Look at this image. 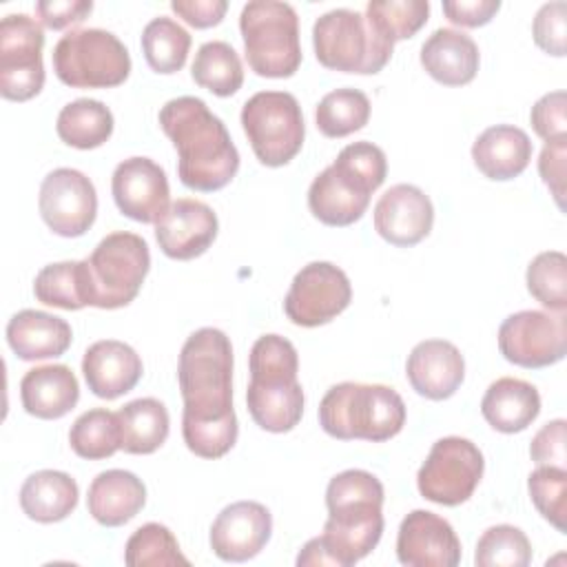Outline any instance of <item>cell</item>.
Listing matches in <instances>:
<instances>
[{
	"label": "cell",
	"mask_w": 567,
	"mask_h": 567,
	"mask_svg": "<svg viewBox=\"0 0 567 567\" xmlns=\"http://www.w3.org/2000/svg\"><path fill=\"white\" fill-rule=\"evenodd\" d=\"M177 381L184 399L182 436L202 458H219L237 443L233 410V346L219 328H199L182 346Z\"/></svg>",
	"instance_id": "6da1fadb"
},
{
	"label": "cell",
	"mask_w": 567,
	"mask_h": 567,
	"mask_svg": "<svg viewBox=\"0 0 567 567\" xmlns=\"http://www.w3.org/2000/svg\"><path fill=\"white\" fill-rule=\"evenodd\" d=\"M328 520L323 534L310 538L297 565L350 567L365 558L383 534V485L365 470H346L326 487Z\"/></svg>",
	"instance_id": "7a4b0ae2"
},
{
	"label": "cell",
	"mask_w": 567,
	"mask_h": 567,
	"mask_svg": "<svg viewBox=\"0 0 567 567\" xmlns=\"http://www.w3.org/2000/svg\"><path fill=\"white\" fill-rule=\"evenodd\" d=\"M157 120L177 151V175L186 188L213 193L230 184L239 171V153L226 124L204 100L173 97L159 109Z\"/></svg>",
	"instance_id": "3957f363"
},
{
	"label": "cell",
	"mask_w": 567,
	"mask_h": 567,
	"mask_svg": "<svg viewBox=\"0 0 567 567\" xmlns=\"http://www.w3.org/2000/svg\"><path fill=\"white\" fill-rule=\"evenodd\" d=\"M388 159L372 142L343 146L308 188V208L326 226H350L363 217L370 195L385 182Z\"/></svg>",
	"instance_id": "277c9868"
},
{
	"label": "cell",
	"mask_w": 567,
	"mask_h": 567,
	"mask_svg": "<svg viewBox=\"0 0 567 567\" xmlns=\"http://www.w3.org/2000/svg\"><path fill=\"white\" fill-rule=\"evenodd\" d=\"M246 405L252 421L272 434L290 432L303 416V388L297 381V348L279 334L259 337L248 357Z\"/></svg>",
	"instance_id": "5b68a950"
},
{
	"label": "cell",
	"mask_w": 567,
	"mask_h": 567,
	"mask_svg": "<svg viewBox=\"0 0 567 567\" xmlns=\"http://www.w3.org/2000/svg\"><path fill=\"white\" fill-rule=\"evenodd\" d=\"M319 425L339 441L383 443L403 430L405 403L390 385L343 381L323 394Z\"/></svg>",
	"instance_id": "8992f818"
},
{
	"label": "cell",
	"mask_w": 567,
	"mask_h": 567,
	"mask_svg": "<svg viewBox=\"0 0 567 567\" xmlns=\"http://www.w3.org/2000/svg\"><path fill=\"white\" fill-rule=\"evenodd\" d=\"M248 66L261 78H290L301 64L299 18L292 4L250 0L239 13Z\"/></svg>",
	"instance_id": "52a82bcc"
},
{
	"label": "cell",
	"mask_w": 567,
	"mask_h": 567,
	"mask_svg": "<svg viewBox=\"0 0 567 567\" xmlns=\"http://www.w3.org/2000/svg\"><path fill=\"white\" fill-rule=\"evenodd\" d=\"M82 261L89 306L102 310L128 306L151 270L148 244L128 230L106 235Z\"/></svg>",
	"instance_id": "ba28073f"
},
{
	"label": "cell",
	"mask_w": 567,
	"mask_h": 567,
	"mask_svg": "<svg viewBox=\"0 0 567 567\" xmlns=\"http://www.w3.org/2000/svg\"><path fill=\"white\" fill-rule=\"evenodd\" d=\"M312 47L326 69L359 75L379 73L394 49L363 13L352 9H332L319 16L312 27Z\"/></svg>",
	"instance_id": "9c48e42d"
},
{
	"label": "cell",
	"mask_w": 567,
	"mask_h": 567,
	"mask_svg": "<svg viewBox=\"0 0 567 567\" xmlns=\"http://www.w3.org/2000/svg\"><path fill=\"white\" fill-rule=\"evenodd\" d=\"M58 80L71 89L120 86L131 73V55L124 42L104 29H73L64 33L51 53Z\"/></svg>",
	"instance_id": "30bf717a"
},
{
	"label": "cell",
	"mask_w": 567,
	"mask_h": 567,
	"mask_svg": "<svg viewBox=\"0 0 567 567\" xmlns=\"http://www.w3.org/2000/svg\"><path fill=\"white\" fill-rule=\"evenodd\" d=\"M241 128L255 157L270 168L288 164L303 146L306 124L288 91H259L241 106Z\"/></svg>",
	"instance_id": "8fae6325"
},
{
	"label": "cell",
	"mask_w": 567,
	"mask_h": 567,
	"mask_svg": "<svg viewBox=\"0 0 567 567\" xmlns=\"http://www.w3.org/2000/svg\"><path fill=\"white\" fill-rule=\"evenodd\" d=\"M485 472L483 452L463 436H443L432 447L416 474V487L423 498L456 507L478 487Z\"/></svg>",
	"instance_id": "7c38bea8"
},
{
	"label": "cell",
	"mask_w": 567,
	"mask_h": 567,
	"mask_svg": "<svg viewBox=\"0 0 567 567\" xmlns=\"http://www.w3.org/2000/svg\"><path fill=\"white\" fill-rule=\"evenodd\" d=\"M44 31L27 13L0 20V93L4 100L27 102L44 86Z\"/></svg>",
	"instance_id": "4fadbf2b"
},
{
	"label": "cell",
	"mask_w": 567,
	"mask_h": 567,
	"mask_svg": "<svg viewBox=\"0 0 567 567\" xmlns=\"http://www.w3.org/2000/svg\"><path fill=\"white\" fill-rule=\"evenodd\" d=\"M501 354L520 368H547L567 354L565 312L520 310L503 319L498 328Z\"/></svg>",
	"instance_id": "5bb4252c"
},
{
	"label": "cell",
	"mask_w": 567,
	"mask_h": 567,
	"mask_svg": "<svg viewBox=\"0 0 567 567\" xmlns=\"http://www.w3.org/2000/svg\"><path fill=\"white\" fill-rule=\"evenodd\" d=\"M352 301L348 275L330 261H310L292 279L286 299V317L301 328H317L341 315Z\"/></svg>",
	"instance_id": "9a60e30c"
},
{
	"label": "cell",
	"mask_w": 567,
	"mask_h": 567,
	"mask_svg": "<svg viewBox=\"0 0 567 567\" xmlns=\"http://www.w3.org/2000/svg\"><path fill=\"white\" fill-rule=\"evenodd\" d=\"M38 208L55 235L82 237L95 221L97 193L82 171L55 168L40 184Z\"/></svg>",
	"instance_id": "2e32d148"
},
{
	"label": "cell",
	"mask_w": 567,
	"mask_h": 567,
	"mask_svg": "<svg viewBox=\"0 0 567 567\" xmlns=\"http://www.w3.org/2000/svg\"><path fill=\"white\" fill-rule=\"evenodd\" d=\"M115 206L128 219L155 224L168 210V177L151 157H128L120 162L111 177Z\"/></svg>",
	"instance_id": "e0dca14e"
},
{
	"label": "cell",
	"mask_w": 567,
	"mask_h": 567,
	"mask_svg": "<svg viewBox=\"0 0 567 567\" xmlns=\"http://www.w3.org/2000/svg\"><path fill=\"white\" fill-rule=\"evenodd\" d=\"M396 558L408 567H456L461 540L443 516L414 509L399 525Z\"/></svg>",
	"instance_id": "ac0fdd59"
},
{
	"label": "cell",
	"mask_w": 567,
	"mask_h": 567,
	"mask_svg": "<svg viewBox=\"0 0 567 567\" xmlns=\"http://www.w3.org/2000/svg\"><path fill=\"white\" fill-rule=\"evenodd\" d=\"M272 534V516L257 501L226 505L210 525V549L226 563L255 558Z\"/></svg>",
	"instance_id": "d6986e66"
},
{
	"label": "cell",
	"mask_w": 567,
	"mask_h": 567,
	"mask_svg": "<svg viewBox=\"0 0 567 567\" xmlns=\"http://www.w3.org/2000/svg\"><path fill=\"white\" fill-rule=\"evenodd\" d=\"M219 230L217 215L199 199H175L168 210L155 221V239L159 250L177 261H188L204 255Z\"/></svg>",
	"instance_id": "ffe728a7"
},
{
	"label": "cell",
	"mask_w": 567,
	"mask_h": 567,
	"mask_svg": "<svg viewBox=\"0 0 567 567\" xmlns=\"http://www.w3.org/2000/svg\"><path fill=\"white\" fill-rule=\"evenodd\" d=\"M372 217L374 230L388 244L410 248L430 235L434 206L419 186L394 184L379 197Z\"/></svg>",
	"instance_id": "44dd1931"
},
{
	"label": "cell",
	"mask_w": 567,
	"mask_h": 567,
	"mask_svg": "<svg viewBox=\"0 0 567 567\" xmlns=\"http://www.w3.org/2000/svg\"><path fill=\"white\" fill-rule=\"evenodd\" d=\"M405 377L412 390L430 401L450 399L465 379L461 350L445 339H425L416 343L405 363Z\"/></svg>",
	"instance_id": "7402d4cb"
},
{
	"label": "cell",
	"mask_w": 567,
	"mask_h": 567,
	"mask_svg": "<svg viewBox=\"0 0 567 567\" xmlns=\"http://www.w3.org/2000/svg\"><path fill=\"white\" fill-rule=\"evenodd\" d=\"M142 372L140 354L117 339L95 341L82 357V374L89 390L106 401L131 392L142 379Z\"/></svg>",
	"instance_id": "603a6c76"
},
{
	"label": "cell",
	"mask_w": 567,
	"mask_h": 567,
	"mask_svg": "<svg viewBox=\"0 0 567 567\" xmlns=\"http://www.w3.org/2000/svg\"><path fill=\"white\" fill-rule=\"evenodd\" d=\"M78 399V379L73 370L64 363L31 368L20 381L22 408L35 419H62L75 408Z\"/></svg>",
	"instance_id": "cb8c5ba5"
},
{
	"label": "cell",
	"mask_w": 567,
	"mask_h": 567,
	"mask_svg": "<svg viewBox=\"0 0 567 567\" xmlns=\"http://www.w3.org/2000/svg\"><path fill=\"white\" fill-rule=\"evenodd\" d=\"M421 66L445 86H463L474 80L481 53L476 42L456 29H436L421 47Z\"/></svg>",
	"instance_id": "d4e9b609"
},
{
	"label": "cell",
	"mask_w": 567,
	"mask_h": 567,
	"mask_svg": "<svg viewBox=\"0 0 567 567\" xmlns=\"http://www.w3.org/2000/svg\"><path fill=\"white\" fill-rule=\"evenodd\" d=\"M529 135L512 124H496L485 128L472 144L474 166L494 182L518 177L532 159Z\"/></svg>",
	"instance_id": "484cf974"
},
{
	"label": "cell",
	"mask_w": 567,
	"mask_h": 567,
	"mask_svg": "<svg viewBox=\"0 0 567 567\" xmlns=\"http://www.w3.org/2000/svg\"><path fill=\"white\" fill-rule=\"evenodd\" d=\"M71 326L42 310H20L7 323V343L22 361L55 359L71 346Z\"/></svg>",
	"instance_id": "4316f807"
},
{
	"label": "cell",
	"mask_w": 567,
	"mask_h": 567,
	"mask_svg": "<svg viewBox=\"0 0 567 567\" xmlns=\"http://www.w3.org/2000/svg\"><path fill=\"white\" fill-rule=\"evenodd\" d=\"M146 505V487L128 470L100 472L86 494L89 514L104 527H120L135 518Z\"/></svg>",
	"instance_id": "83f0119b"
},
{
	"label": "cell",
	"mask_w": 567,
	"mask_h": 567,
	"mask_svg": "<svg viewBox=\"0 0 567 567\" xmlns=\"http://www.w3.org/2000/svg\"><path fill=\"white\" fill-rule=\"evenodd\" d=\"M481 412L496 432L516 434L536 421L540 412V394L523 379L501 377L485 390Z\"/></svg>",
	"instance_id": "f1b7e54d"
},
{
	"label": "cell",
	"mask_w": 567,
	"mask_h": 567,
	"mask_svg": "<svg viewBox=\"0 0 567 567\" xmlns=\"http://www.w3.org/2000/svg\"><path fill=\"white\" fill-rule=\"evenodd\" d=\"M78 483L66 472L40 470L24 478L20 507L35 523H58L78 507Z\"/></svg>",
	"instance_id": "f546056e"
},
{
	"label": "cell",
	"mask_w": 567,
	"mask_h": 567,
	"mask_svg": "<svg viewBox=\"0 0 567 567\" xmlns=\"http://www.w3.org/2000/svg\"><path fill=\"white\" fill-rule=\"evenodd\" d=\"M120 450L126 454H153L168 439V410L153 396L135 399L115 412Z\"/></svg>",
	"instance_id": "4dcf8cb0"
},
{
	"label": "cell",
	"mask_w": 567,
	"mask_h": 567,
	"mask_svg": "<svg viewBox=\"0 0 567 567\" xmlns=\"http://www.w3.org/2000/svg\"><path fill=\"white\" fill-rule=\"evenodd\" d=\"M55 131L58 137L73 148H97L113 135V113L100 100L80 97L62 106Z\"/></svg>",
	"instance_id": "1f68e13d"
},
{
	"label": "cell",
	"mask_w": 567,
	"mask_h": 567,
	"mask_svg": "<svg viewBox=\"0 0 567 567\" xmlns=\"http://www.w3.org/2000/svg\"><path fill=\"white\" fill-rule=\"evenodd\" d=\"M190 75L202 89H208L217 97H230L244 84L241 60L237 51L224 40L204 42L197 49Z\"/></svg>",
	"instance_id": "d6a6232c"
},
{
	"label": "cell",
	"mask_w": 567,
	"mask_h": 567,
	"mask_svg": "<svg viewBox=\"0 0 567 567\" xmlns=\"http://www.w3.org/2000/svg\"><path fill=\"white\" fill-rule=\"evenodd\" d=\"M190 33L173 18H153L142 31V53L155 73H177L188 58Z\"/></svg>",
	"instance_id": "836d02e7"
},
{
	"label": "cell",
	"mask_w": 567,
	"mask_h": 567,
	"mask_svg": "<svg viewBox=\"0 0 567 567\" xmlns=\"http://www.w3.org/2000/svg\"><path fill=\"white\" fill-rule=\"evenodd\" d=\"M33 295L44 306L80 310L89 306L84 261H58L40 268L33 279Z\"/></svg>",
	"instance_id": "e575fe53"
},
{
	"label": "cell",
	"mask_w": 567,
	"mask_h": 567,
	"mask_svg": "<svg viewBox=\"0 0 567 567\" xmlns=\"http://www.w3.org/2000/svg\"><path fill=\"white\" fill-rule=\"evenodd\" d=\"M370 120V100L363 91L343 86L326 93L315 111L317 128L326 137H346Z\"/></svg>",
	"instance_id": "d590c367"
},
{
	"label": "cell",
	"mask_w": 567,
	"mask_h": 567,
	"mask_svg": "<svg viewBox=\"0 0 567 567\" xmlns=\"http://www.w3.org/2000/svg\"><path fill=\"white\" fill-rule=\"evenodd\" d=\"M71 450L86 461L109 458L120 450V425L115 412L93 408L80 414L69 430Z\"/></svg>",
	"instance_id": "8d00e7d4"
},
{
	"label": "cell",
	"mask_w": 567,
	"mask_h": 567,
	"mask_svg": "<svg viewBox=\"0 0 567 567\" xmlns=\"http://www.w3.org/2000/svg\"><path fill=\"white\" fill-rule=\"evenodd\" d=\"M124 563L128 567L190 565L173 532L162 523H146L131 534L124 547Z\"/></svg>",
	"instance_id": "74e56055"
},
{
	"label": "cell",
	"mask_w": 567,
	"mask_h": 567,
	"mask_svg": "<svg viewBox=\"0 0 567 567\" xmlns=\"http://www.w3.org/2000/svg\"><path fill=\"white\" fill-rule=\"evenodd\" d=\"M368 22L392 44L412 38L430 16L427 0H370L365 7Z\"/></svg>",
	"instance_id": "f35d334b"
},
{
	"label": "cell",
	"mask_w": 567,
	"mask_h": 567,
	"mask_svg": "<svg viewBox=\"0 0 567 567\" xmlns=\"http://www.w3.org/2000/svg\"><path fill=\"white\" fill-rule=\"evenodd\" d=\"M529 295L551 312L567 310V257L560 250L538 252L527 266Z\"/></svg>",
	"instance_id": "ab89813d"
},
{
	"label": "cell",
	"mask_w": 567,
	"mask_h": 567,
	"mask_svg": "<svg viewBox=\"0 0 567 567\" xmlns=\"http://www.w3.org/2000/svg\"><path fill=\"white\" fill-rule=\"evenodd\" d=\"M474 563L478 567H527L532 563L529 538L514 525H492L476 543Z\"/></svg>",
	"instance_id": "60d3db41"
},
{
	"label": "cell",
	"mask_w": 567,
	"mask_h": 567,
	"mask_svg": "<svg viewBox=\"0 0 567 567\" xmlns=\"http://www.w3.org/2000/svg\"><path fill=\"white\" fill-rule=\"evenodd\" d=\"M527 489L538 514L558 532H567V470L556 465H538L529 478Z\"/></svg>",
	"instance_id": "b9f144b4"
},
{
	"label": "cell",
	"mask_w": 567,
	"mask_h": 567,
	"mask_svg": "<svg viewBox=\"0 0 567 567\" xmlns=\"http://www.w3.org/2000/svg\"><path fill=\"white\" fill-rule=\"evenodd\" d=\"M532 35L538 49L549 55H565V35H567V4L563 0L547 2L536 11Z\"/></svg>",
	"instance_id": "7bdbcfd3"
},
{
	"label": "cell",
	"mask_w": 567,
	"mask_h": 567,
	"mask_svg": "<svg viewBox=\"0 0 567 567\" xmlns=\"http://www.w3.org/2000/svg\"><path fill=\"white\" fill-rule=\"evenodd\" d=\"M567 95L565 91H551L545 93L529 113V122L532 128L536 131V135L545 142H554V140H563L567 137Z\"/></svg>",
	"instance_id": "ee69618b"
},
{
	"label": "cell",
	"mask_w": 567,
	"mask_h": 567,
	"mask_svg": "<svg viewBox=\"0 0 567 567\" xmlns=\"http://www.w3.org/2000/svg\"><path fill=\"white\" fill-rule=\"evenodd\" d=\"M565 439H567V423L565 419H554L545 423L532 439L529 456L536 465H556L567 470V454H565Z\"/></svg>",
	"instance_id": "f6af8a7d"
},
{
	"label": "cell",
	"mask_w": 567,
	"mask_h": 567,
	"mask_svg": "<svg viewBox=\"0 0 567 567\" xmlns=\"http://www.w3.org/2000/svg\"><path fill=\"white\" fill-rule=\"evenodd\" d=\"M93 11L91 0H40L35 2V13L40 22L53 31L80 24Z\"/></svg>",
	"instance_id": "bcb514c9"
},
{
	"label": "cell",
	"mask_w": 567,
	"mask_h": 567,
	"mask_svg": "<svg viewBox=\"0 0 567 567\" xmlns=\"http://www.w3.org/2000/svg\"><path fill=\"white\" fill-rule=\"evenodd\" d=\"M565 159H567V137L545 142L538 157V173L560 208H563V195H565Z\"/></svg>",
	"instance_id": "7dc6e473"
},
{
	"label": "cell",
	"mask_w": 567,
	"mask_h": 567,
	"mask_svg": "<svg viewBox=\"0 0 567 567\" xmlns=\"http://www.w3.org/2000/svg\"><path fill=\"white\" fill-rule=\"evenodd\" d=\"M501 9V0H445L443 13L452 24L458 27H483Z\"/></svg>",
	"instance_id": "c3c4849f"
},
{
	"label": "cell",
	"mask_w": 567,
	"mask_h": 567,
	"mask_svg": "<svg viewBox=\"0 0 567 567\" xmlns=\"http://www.w3.org/2000/svg\"><path fill=\"white\" fill-rule=\"evenodd\" d=\"M171 9L190 27L208 29L224 20L228 2L226 0H173Z\"/></svg>",
	"instance_id": "681fc988"
}]
</instances>
